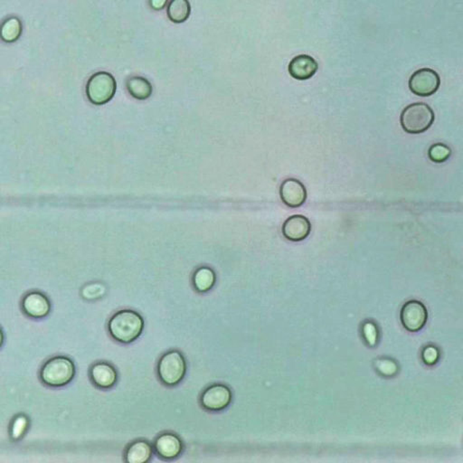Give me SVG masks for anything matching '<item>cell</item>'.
<instances>
[{
    "label": "cell",
    "mask_w": 463,
    "mask_h": 463,
    "mask_svg": "<svg viewBox=\"0 0 463 463\" xmlns=\"http://www.w3.org/2000/svg\"><path fill=\"white\" fill-rule=\"evenodd\" d=\"M144 320L138 312L123 309L116 312L108 323L111 338L123 344L131 343L143 333Z\"/></svg>",
    "instance_id": "obj_1"
},
{
    "label": "cell",
    "mask_w": 463,
    "mask_h": 463,
    "mask_svg": "<svg viewBox=\"0 0 463 463\" xmlns=\"http://www.w3.org/2000/svg\"><path fill=\"white\" fill-rule=\"evenodd\" d=\"M75 374L73 362L66 356H59L48 359L40 371L44 384L52 388H61L69 384Z\"/></svg>",
    "instance_id": "obj_2"
},
{
    "label": "cell",
    "mask_w": 463,
    "mask_h": 463,
    "mask_svg": "<svg viewBox=\"0 0 463 463\" xmlns=\"http://www.w3.org/2000/svg\"><path fill=\"white\" fill-rule=\"evenodd\" d=\"M435 113L428 105L415 102L406 107L401 114V125L409 134H421L435 122Z\"/></svg>",
    "instance_id": "obj_3"
},
{
    "label": "cell",
    "mask_w": 463,
    "mask_h": 463,
    "mask_svg": "<svg viewBox=\"0 0 463 463\" xmlns=\"http://www.w3.org/2000/svg\"><path fill=\"white\" fill-rule=\"evenodd\" d=\"M187 365L184 356L178 350L165 353L158 363V379L163 384L173 386L179 384L184 379Z\"/></svg>",
    "instance_id": "obj_4"
},
{
    "label": "cell",
    "mask_w": 463,
    "mask_h": 463,
    "mask_svg": "<svg viewBox=\"0 0 463 463\" xmlns=\"http://www.w3.org/2000/svg\"><path fill=\"white\" fill-rule=\"evenodd\" d=\"M116 91V82L113 75L105 72L97 73L88 82V98L94 105H102L110 101Z\"/></svg>",
    "instance_id": "obj_5"
},
{
    "label": "cell",
    "mask_w": 463,
    "mask_h": 463,
    "mask_svg": "<svg viewBox=\"0 0 463 463\" xmlns=\"http://www.w3.org/2000/svg\"><path fill=\"white\" fill-rule=\"evenodd\" d=\"M408 85L415 96L428 97L435 94L440 87V75L430 68H421L412 73Z\"/></svg>",
    "instance_id": "obj_6"
},
{
    "label": "cell",
    "mask_w": 463,
    "mask_h": 463,
    "mask_svg": "<svg viewBox=\"0 0 463 463\" xmlns=\"http://www.w3.org/2000/svg\"><path fill=\"white\" fill-rule=\"evenodd\" d=\"M400 318L403 328L410 332H418L426 326L428 311L421 302L410 300L402 307Z\"/></svg>",
    "instance_id": "obj_7"
},
{
    "label": "cell",
    "mask_w": 463,
    "mask_h": 463,
    "mask_svg": "<svg viewBox=\"0 0 463 463\" xmlns=\"http://www.w3.org/2000/svg\"><path fill=\"white\" fill-rule=\"evenodd\" d=\"M231 398V392L228 388L223 385H215L203 392L201 403L203 408L209 411H220L229 405Z\"/></svg>",
    "instance_id": "obj_8"
},
{
    "label": "cell",
    "mask_w": 463,
    "mask_h": 463,
    "mask_svg": "<svg viewBox=\"0 0 463 463\" xmlns=\"http://www.w3.org/2000/svg\"><path fill=\"white\" fill-rule=\"evenodd\" d=\"M280 196L282 202L289 208H297L305 203L307 191L302 182L295 179H289L282 183Z\"/></svg>",
    "instance_id": "obj_9"
},
{
    "label": "cell",
    "mask_w": 463,
    "mask_h": 463,
    "mask_svg": "<svg viewBox=\"0 0 463 463\" xmlns=\"http://www.w3.org/2000/svg\"><path fill=\"white\" fill-rule=\"evenodd\" d=\"M22 309L26 315L32 318H43L51 311V303L45 294L32 291L22 300Z\"/></svg>",
    "instance_id": "obj_10"
},
{
    "label": "cell",
    "mask_w": 463,
    "mask_h": 463,
    "mask_svg": "<svg viewBox=\"0 0 463 463\" xmlns=\"http://www.w3.org/2000/svg\"><path fill=\"white\" fill-rule=\"evenodd\" d=\"M311 230V222L308 218L297 215L285 221L282 226V234L289 241L300 242L309 237Z\"/></svg>",
    "instance_id": "obj_11"
},
{
    "label": "cell",
    "mask_w": 463,
    "mask_h": 463,
    "mask_svg": "<svg viewBox=\"0 0 463 463\" xmlns=\"http://www.w3.org/2000/svg\"><path fill=\"white\" fill-rule=\"evenodd\" d=\"M91 382L102 389L113 388L116 384L118 374L116 370L107 362H97L90 370Z\"/></svg>",
    "instance_id": "obj_12"
},
{
    "label": "cell",
    "mask_w": 463,
    "mask_h": 463,
    "mask_svg": "<svg viewBox=\"0 0 463 463\" xmlns=\"http://www.w3.org/2000/svg\"><path fill=\"white\" fill-rule=\"evenodd\" d=\"M154 447L158 455L165 460L176 458L181 453L183 444L179 436L174 433H162L156 439Z\"/></svg>",
    "instance_id": "obj_13"
},
{
    "label": "cell",
    "mask_w": 463,
    "mask_h": 463,
    "mask_svg": "<svg viewBox=\"0 0 463 463\" xmlns=\"http://www.w3.org/2000/svg\"><path fill=\"white\" fill-rule=\"evenodd\" d=\"M318 69L317 61L307 55H300L294 57L288 67L291 76L300 81L311 79L317 73Z\"/></svg>",
    "instance_id": "obj_14"
},
{
    "label": "cell",
    "mask_w": 463,
    "mask_h": 463,
    "mask_svg": "<svg viewBox=\"0 0 463 463\" xmlns=\"http://www.w3.org/2000/svg\"><path fill=\"white\" fill-rule=\"evenodd\" d=\"M153 448L149 442L138 440L127 447L125 461L129 463H146L152 459Z\"/></svg>",
    "instance_id": "obj_15"
},
{
    "label": "cell",
    "mask_w": 463,
    "mask_h": 463,
    "mask_svg": "<svg viewBox=\"0 0 463 463\" xmlns=\"http://www.w3.org/2000/svg\"><path fill=\"white\" fill-rule=\"evenodd\" d=\"M190 11L188 0H171L167 7V16L174 23H183L190 17Z\"/></svg>",
    "instance_id": "obj_16"
},
{
    "label": "cell",
    "mask_w": 463,
    "mask_h": 463,
    "mask_svg": "<svg viewBox=\"0 0 463 463\" xmlns=\"http://www.w3.org/2000/svg\"><path fill=\"white\" fill-rule=\"evenodd\" d=\"M215 273L210 268H199L194 274V286L199 293H206V291L211 290L215 284Z\"/></svg>",
    "instance_id": "obj_17"
},
{
    "label": "cell",
    "mask_w": 463,
    "mask_h": 463,
    "mask_svg": "<svg viewBox=\"0 0 463 463\" xmlns=\"http://www.w3.org/2000/svg\"><path fill=\"white\" fill-rule=\"evenodd\" d=\"M127 87L129 93L136 99L145 100L149 98L152 93V87L147 80L143 78H134L127 82Z\"/></svg>",
    "instance_id": "obj_18"
},
{
    "label": "cell",
    "mask_w": 463,
    "mask_h": 463,
    "mask_svg": "<svg viewBox=\"0 0 463 463\" xmlns=\"http://www.w3.org/2000/svg\"><path fill=\"white\" fill-rule=\"evenodd\" d=\"M22 25L17 17L7 20L2 26V38L6 42H14L20 37Z\"/></svg>",
    "instance_id": "obj_19"
},
{
    "label": "cell",
    "mask_w": 463,
    "mask_h": 463,
    "mask_svg": "<svg viewBox=\"0 0 463 463\" xmlns=\"http://www.w3.org/2000/svg\"><path fill=\"white\" fill-rule=\"evenodd\" d=\"M452 154V150L444 144L437 143L430 147L428 156L430 161L435 163H444L448 161Z\"/></svg>",
    "instance_id": "obj_20"
},
{
    "label": "cell",
    "mask_w": 463,
    "mask_h": 463,
    "mask_svg": "<svg viewBox=\"0 0 463 463\" xmlns=\"http://www.w3.org/2000/svg\"><path fill=\"white\" fill-rule=\"evenodd\" d=\"M28 426V419L24 415H17L11 426V438L14 441L19 440L25 435Z\"/></svg>",
    "instance_id": "obj_21"
},
{
    "label": "cell",
    "mask_w": 463,
    "mask_h": 463,
    "mask_svg": "<svg viewBox=\"0 0 463 463\" xmlns=\"http://www.w3.org/2000/svg\"><path fill=\"white\" fill-rule=\"evenodd\" d=\"M105 293V287L101 283H93L85 286L82 291V297L85 300H96L103 296Z\"/></svg>",
    "instance_id": "obj_22"
},
{
    "label": "cell",
    "mask_w": 463,
    "mask_h": 463,
    "mask_svg": "<svg viewBox=\"0 0 463 463\" xmlns=\"http://www.w3.org/2000/svg\"><path fill=\"white\" fill-rule=\"evenodd\" d=\"M376 367L380 374L385 376H394L398 371L397 363L388 358L377 361L376 362Z\"/></svg>",
    "instance_id": "obj_23"
},
{
    "label": "cell",
    "mask_w": 463,
    "mask_h": 463,
    "mask_svg": "<svg viewBox=\"0 0 463 463\" xmlns=\"http://www.w3.org/2000/svg\"><path fill=\"white\" fill-rule=\"evenodd\" d=\"M440 358V352L437 347L435 346H427L424 347L423 353H421V358L424 364L427 365H433L436 364Z\"/></svg>",
    "instance_id": "obj_24"
},
{
    "label": "cell",
    "mask_w": 463,
    "mask_h": 463,
    "mask_svg": "<svg viewBox=\"0 0 463 463\" xmlns=\"http://www.w3.org/2000/svg\"><path fill=\"white\" fill-rule=\"evenodd\" d=\"M363 333H364V337L367 344L374 347L376 344L377 338H379V332H377L376 325L372 323H365L364 327H363Z\"/></svg>",
    "instance_id": "obj_25"
},
{
    "label": "cell",
    "mask_w": 463,
    "mask_h": 463,
    "mask_svg": "<svg viewBox=\"0 0 463 463\" xmlns=\"http://www.w3.org/2000/svg\"><path fill=\"white\" fill-rule=\"evenodd\" d=\"M167 0H150V5L154 10H161L166 5Z\"/></svg>",
    "instance_id": "obj_26"
}]
</instances>
